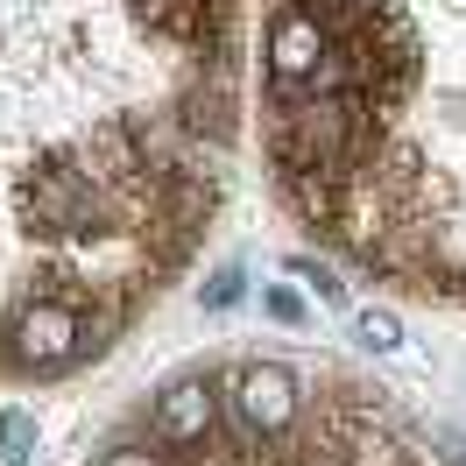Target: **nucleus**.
<instances>
[{
	"label": "nucleus",
	"mask_w": 466,
	"mask_h": 466,
	"mask_svg": "<svg viewBox=\"0 0 466 466\" xmlns=\"http://www.w3.org/2000/svg\"><path fill=\"white\" fill-rule=\"evenodd\" d=\"M297 276H304V283H311V290H319V297H332V304H339V297H347V283H339V276H332V268H319V262H311V255H297Z\"/></svg>",
	"instance_id": "0eeeda50"
},
{
	"label": "nucleus",
	"mask_w": 466,
	"mask_h": 466,
	"mask_svg": "<svg viewBox=\"0 0 466 466\" xmlns=\"http://www.w3.org/2000/svg\"><path fill=\"white\" fill-rule=\"evenodd\" d=\"M233 417L248 424V431H290V417H297V375L290 368H276V360H255V368H240L233 375Z\"/></svg>",
	"instance_id": "7ed1b4c3"
},
{
	"label": "nucleus",
	"mask_w": 466,
	"mask_h": 466,
	"mask_svg": "<svg viewBox=\"0 0 466 466\" xmlns=\"http://www.w3.org/2000/svg\"><path fill=\"white\" fill-rule=\"evenodd\" d=\"M29 452H35V417L0 410V466H29Z\"/></svg>",
	"instance_id": "39448f33"
},
{
	"label": "nucleus",
	"mask_w": 466,
	"mask_h": 466,
	"mask_svg": "<svg viewBox=\"0 0 466 466\" xmlns=\"http://www.w3.org/2000/svg\"><path fill=\"white\" fill-rule=\"evenodd\" d=\"M7 339H15V360H22V368H71V360L92 353V319L71 297H35V304L15 311Z\"/></svg>",
	"instance_id": "f03ea898"
},
{
	"label": "nucleus",
	"mask_w": 466,
	"mask_h": 466,
	"mask_svg": "<svg viewBox=\"0 0 466 466\" xmlns=\"http://www.w3.org/2000/svg\"><path fill=\"white\" fill-rule=\"evenodd\" d=\"M262 304H268V319H283V325H297V319H304V304H297L290 290H268Z\"/></svg>",
	"instance_id": "1a4fd4ad"
},
{
	"label": "nucleus",
	"mask_w": 466,
	"mask_h": 466,
	"mask_svg": "<svg viewBox=\"0 0 466 466\" xmlns=\"http://www.w3.org/2000/svg\"><path fill=\"white\" fill-rule=\"evenodd\" d=\"M205 431H212V389L205 381H177L163 396V410H156V438L163 445H191Z\"/></svg>",
	"instance_id": "20e7f679"
},
{
	"label": "nucleus",
	"mask_w": 466,
	"mask_h": 466,
	"mask_svg": "<svg viewBox=\"0 0 466 466\" xmlns=\"http://www.w3.org/2000/svg\"><path fill=\"white\" fill-rule=\"evenodd\" d=\"M99 466H163V452H148V445H127V452H114V460H99Z\"/></svg>",
	"instance_id": "9d476101"
},
{
	"label": "nucleus",
	"mask_w": 466,
	"mask_h": 466,
	"mask_svg": "<svg viewBox=\"0 0 466 466\" xmlns=\"http://www.w3.org/2000/svg\"><path fill=\"white\" fill-rule=\"evenodd\" d=\"M240 283H248V276H240V268H219V276H212V283H205V311H227L233 297H240Z\"/></svg>",
	"instance_id": "6e6552de"
},
{
	"label": "nucleus",
	"mask_w": 466,
	"mask_h": 466,
	"mask_svg": "<svg viewBox=\"0 0 466 466\" xmlns=\"http://www.w3.org/2000/svg\"><path fill=\"white\" fill-rule=\"evenodd\" d=\"M240 0H0V212L43 255L170 268L233 142Z\"/></svg>",
	"instance_id": "f257e3e1"
},
{
	"label": "nucleus",
	"mask_w": 466,
	"mask_h": 466,
	"mask_svg": "<svg viewBox=\"0 0 466 466\" xmlns=\"http://www.w3.org/2000/svg\"><path fill=\"white\" fill-rule=\"evenodd\" d=\"M353 332H360L375 353H396V347H403V325H396V311H360V319H353Z\"/></svg>",
	"instance_id": "423d86ee"
}]
</instances>
